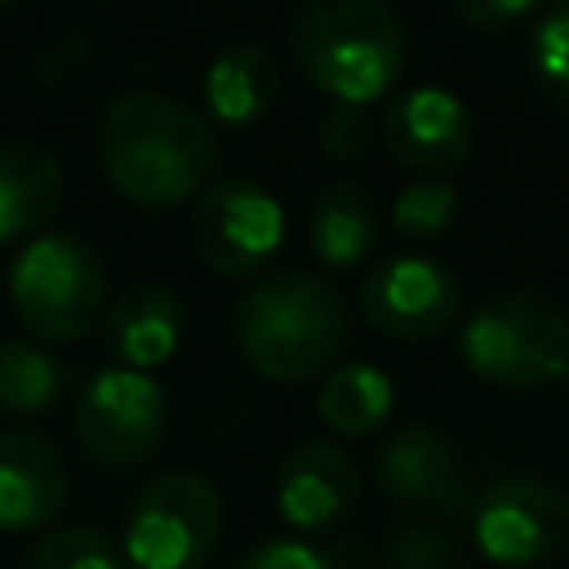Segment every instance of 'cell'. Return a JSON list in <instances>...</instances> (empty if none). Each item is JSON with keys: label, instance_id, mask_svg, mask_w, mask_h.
I'll list each match as a JSON object with an SVG mask.
<instances>
[{"label": "cell", "instance_id": "cell-18", "mask_svg": "<svg viewBox=\"0 0 569 569\" xmlns=\"http://www.w3.org/2000/svg\"><path fill=\"white\" fill-rule=\"evenodd\" d=\"M307 240H311V253L333 271H347V267L365 262L378 244V204H373V196L356 182L320 187L316 200H311Z\"/></svg>", "mask_w": 569, "mask_h": 569}, {"label": "cell", "instance_id": "cell-11", "mask_svg": "<svg viewBox=\"0 0 569 569\" xmlns=\"http://www.w3.org/2000/svg\"><path fill=\"white\" fill-rule=\"evenodd\" d=\"M458 276L427 253H396L378 262L360 284V316L396 342L440 338L458 320Z\"/></svg>", "mask_w": 569, "mask_h": 569}, {"label": "cell", "instance_id": "cell-5", "mask_svg": "<svg viewBox=\"0 0 569 569\" xmlns=\"http://www.w3.org/2000/svg\"><path fill=\"white\" fill-rule=\"evenodd\" d=\"M18 325L40 342H80L111 311V280L98 249L71 231L31 236L9 267Z\"/></svg>", "mask_w": 569, "mask_h": 569}, {"label": "cell", "instance_id": "cell-28", "mask_svg": "<svg viewBox=\"0 0 569 569\" xmlns=\"http://www.w3.org/2000/svg\"><path fill=\"white\" fill-rule=\"evenodd\" d=\"M325 569H378V547L365 538H338L320 551Z\"/></svg>", "mask_w": 569, "mask_h": 569}, {"label": "cell", "instance_id": "cell-10", "mask_svg": "<svg viewBox=\"0 0 569 569\" xmlns=\"http://www.w3.org/2000/svg\"><path fill=\"white\" fill-rule=\"evenodd\" d=\"M284 240V209L258 178H218L191 209V249L213 276L258 271Z\"/></svg>", "mask_w": 569, "mask_h": 569}, {"label": "cell", "instance_id": "cell-16", "mask_svg": "<svg viewBox=\"0 0 569 569\" xmlns=\"http://www.w3.org/2000/svg\"><path fill=\"white\" fill-rule=\"evenodd\" d=\"M62 191V164L44 147L22 138L0 142V244L36 236L44 222H53Z\"/></svg>", "mask_w": 569, "mask_h": 569}, {"label": "cell", "instance_id": "cell-22", "mask_svg": "<svg viewBox=\"0 0 569 569\" xmlns=\"http://www.w3.org/2000/svg\"><path fill=\"white\" fill-rule=\"evenodd\" d=\"M378 569H467L453 525L400 516L378 538Z\"/></svg>", "mask_w": 569, "mask_h": 569}, {"label": "cell", "instance_id": "cell-29", "mask_svg": "<svg viewBox=\"0 0 569 569\" xmlns=\"http://www.w3.org/2000/svg\"><path fill=\"white\" fill-rule=\"evenodd\" d=\"M560 391H565V405H569V369L560 373Z\"/></svg>", "mask_w": 569, "mask_h": 569}, {"label": "cell", "instance_id": "cell-13", "mask_svg": "<svg viewBox=\"0 0 569 569\" xmlns=\"http://www.w3.org/2000/svg\"><path fill=\"white\" fill-rule=\"evenodd\" d=\"M360 462L333 440L298 445L276 471V511L298 533H329L360 507Z\"/></svg>", "mask_w": 569, "mask_h": 569}, {"label": "cell", "instance_id": "cell-30", "mask_svg": "<svg viewBox=\"0 0 569 569\" xmlns=\"http://www.w3.org/2000/svg\"><path fill=\"white\" fill-rule=\"evenodd\" d=\"M13 4H22V0H0V9H13Z\"/></svg>", "mask_w": 569, "mask_h": 569}, {"label": "cell", "instance_id": "cell-3", "mask_svg": "<svg viewBox=\"0 0 569 569\" xmlns=\"http://www.w3.org/2000/svg\"><path fill=\"white\" fill-rule=\"evenodd\" d=\"M405 22L387 0H302L289 18V62L329 102L369 107L405 71Z\"/></svg>", "mask_w": 569, "mask_h": 569}, {"label": "cell", "instance_id": "cell-6", "mask_svg": "<svg viewBox=\"0 0 569 569\" xmlns=\"http://www.w3.org/2000/svg\"><path fill=\"white\" fill-rule=\"evenodd\" d=\"M227 502L200 471L151 476L124 516L120 556L133 569H204L222 542Z\"/></svg>", "mask_w": 569, "mask_h": 569}, {"label": "cell", "instance_id": "cell-17", "mask_svg": "<svg viewBox=\"0 0 569 569\" xmlns=\"http://www.w3.org/2000/svg\"><path fill=\"white\" fill-rule=\"evenodd\" d=\"M280 98V62L262 44H231L204 67V107L222 124H253Z\"/></svg>", "mask_w": 569, "mask_h": 569}, {"label": "cell", "instance_id": "cell-14", "mask_svg": "<svg viewBox=\"0 0 569 569\" xmlns=\"http://www.w3.org/2000/svg\"><path fill=\"white\" fill-rule=\"evenodd\" d=\"M71 498L67 458L58 445L27 427L0 431V533L49 529Z\"/></svg>", "mask_w": 569, "mask_h": 569}, {"label": "cell", "instance_id": "cell-27", "mask_svg": "<svg viewBox=\"0 0 569 569\" xmlns=\"http://www.w3.org/2000/svg\"><path fill=\"white\" fill-rule=\"evenodd\" d=\"M547 0H453L458 18L476 31H511L529 13H538Z\"/></svg>", "mask_w": 569, "mask_h": 569}, {"label": "cell", "instance_id": "cell-25", "mask_svg": "<svg viewBox=\"0 0 569 569\" xmlns=\"http://www.w3.org/2000/svg\"><path fill=\"white\" fill-rule=\"evenodd\" d=\"M316 147L329 160H338V164L360 160L373 147V120H369V111L365 107H351V102H329L316 116Z\"/></svg>", "mask_w": 569, "mask_h": 569}, {"label": "cell", "instance_id": "cell-4", "mask_svg": "<svg viewBox=\"0 0 569 569\" xmlns=\"http://www.w3.org/2000/svg\"><path fill=\"white\" fill-rule=\"evenodd\" d=\"M458 351L489 387H551L569 369V311L538 289H502L462 320Z\"/></svg>", "mask_w": 569, "mask_h": 569}, {"label": "cell", "instance_id": "cell-1", "mask_svg": "<svg viewBox=\"0 0 569 569\" xmlns=\"http://www.w3.org/2000/svg\"><path fill=\"white\" fill-rule=\"evenodd\" d=\"M98 164L129 204L178 209L209 187L218 133L169 93H120L98 116Z\"/></svg>", "mask_w": 569, "mask_h": 569}, {"label": "cell", "instance_id": "cell-9", "mask_svg": "<svg viewBox=\"0 0 569 569\" xmlns=\"http://www.w3.org/2000/svg\"><path fill=\"white\" fill-rule=\"evenodd\" d=\"M378 493L413 520H467L476 507V485L453 449V440L431 422L396 427L373 458Z\"/></svg>", "mask_w": 569, "mask_h": 569}, {"label": "cell", "instance_id": "cell-24", "mask_svg": "<svg viewBox=\"0 0 569 569\" xmlns=\"http://www.w3.org/2000/svg\"><path fill=\"white\" fill-rule=\"evenodd\" d=\"M458 218V191L445 178H418L391 200V227L405 240H436Z\"/></svg>", "mask_w": 569, "mask_h": 569}, {"label": "cell", "instance_id": "cell-15", "mask_svg": "<svg viewBox=\"0 0 569 569\" xmlns=\"http://www.w3.org/2000/svg\"><path fill=\"white\" fill-rule=\"evenodd\" d=\"M102 342L116 365L151 373L169 365L182 342V302L160 284H133L111 302L102 320Z\"/></svg>", "mask_w": 569, "mask_h": 569}, {"label": "cell", "instance_id": "cell-26", "mask_svg": "<svg viewBox=\"0 0 569 569\" xmlns=\"http://www.w3.org/2000/svg\"><path fill=\"white\" fill-rule=\"evenodd\" d=\"M231 569H325L320 551L302 538H262Z\"/></svg>", "mask_w": 569, "mask_h": 569}, {"label": "cell", "instance_id": "cell-23", "mask_svg": "<svg viewBox=\"0 0 569 569\" xmlns=\"http://www.w3.org/2000/svg\"><path fill=\"white\" fill-rule=\"evenodd\" d=\"M18 569H124V556L93 525H58L22 551Z\"/></svg>", "mask_w": 569, "mask_h": 569}, {"label": "cell", "instance_id": "cell-8", "mask_svg": "<svg viewBox=\"0 0 569 569\" xmlns=\"http://www.w3.org/2000/svg\"><path fill=\"white\" fill-rule=\"evenodd\" d=\"M467 525L489 565L538 569L569 551V493L542 476H502L476 493Z\"/></svg>", "mask_w": 569, "mask_h": 569}, {"label": "cell", "instance_id": "cell-21", "mask_svg": "<svg viewBox=\"0 0 569 569\" xmlns=\"http://www.w3.org/2000/svg\"><path fill=\"white\" fill-rule=\"evenodd\" d=\"M525 67L538 98L551 111L569 116V0H551L538 9L525 40Z\"/></svg>", "mask_w": 569, "mask_h": 569}, {"label": "cell", "instance_id": "cell-7", "mask_svg": "<svg viewBox=\"0 0 569 569\" xmlns=\"http://www.w3.org/2000/svg\"><path fill=\"white\" fill-rule=\"evenodd\" d=\"M80 453L102 471H133L151 462L169 431V400L151 373L107 365L98 369L71 409Z\"/></svg>", "mask_w": 569, "mask_h": 569}, {"label": "cell", "instance_id": "cell-19", "mask_svg": "<svg viewBox=\"0 0 569 569\" xmlns=\"http://www.w3.org/2000/svg\"><path fill=\"white\" fill-rule=\"evenodd\" d=\"M396 409V382L387 369L369 365V360H342L325 373L320 391H316V418L342 436H373Z\"/></svg>", "mask_w": 569, "mask_h": 569}, {"label": "cell", "instance_id": "cell-31", "mask_svg": "<svg viewBox=\"0 0 569 569\" xmlns=\"http://www.w3.org/2000/svg\"><path fill=\"white\" fill-rule=\"evenodd\" d=\"M111 4H116V0H111Z\"/></svg>", "mask_w": 569, "mask_h": 569}, {"label": "cell", "instance_id": "cell-20", "mask_svg": "<svg viewBox=\"0 0 569 569\" xmlns=\"http://www.w3.org/2000/svg\"><path fill=\"white\" fill-rule=\"evenodd\" d=\"M71 369L31 338H0V413L36 418L67 396Z\"/></svg>", "mask_w": 569, "mask_h": 569}, {"label": "cell", "instance_id": "cell-2", "mask_svg": "<svg viewBox=\"0 0 569 569\" xmlns=\"http://www.w3.org/2000/svg\"><path fill=\"white\" fill-rule=\"evenodd\" d=\"M240 360L276 387H302L333 365L351 342L342 293L311 271H271L253 280L231 316Z\"/></svg>", "mask_w": 569, "mask_h": 569}, {"label": "cell", "instance_id": "cell-12", "mask_svg": "<svg viewBox=\"0 0 569 569\" xmlns=\"http://www.w3.org/2000/svg\"><path fill=\"white\" fill-rule=\"evenodd\" d=\"M382 147L422 178H445L476 151V124L467 102L445 84H418L382 107Z\"/></svg>", "mask_w": 569, "mask_h": 569}]
</instances>
